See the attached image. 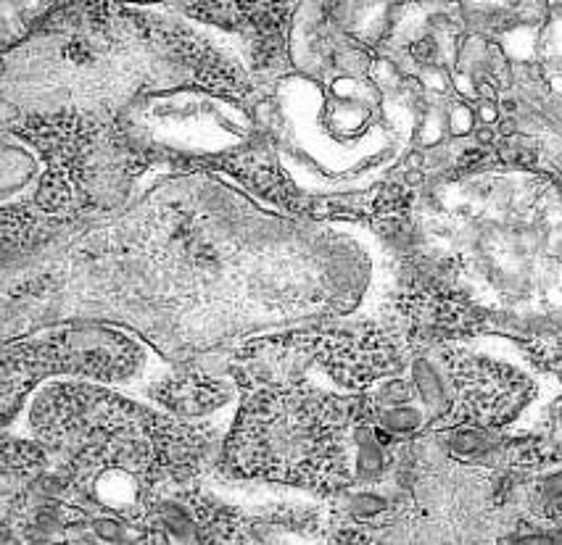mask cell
Listing matches in <instances>:
<instances>
[{"instance_id": "8", "label": "cell", "mask_w": 562, "mask_h": 545, "mask_svg": "<svg viewBox=\"0 0 562 545\" xmlns=\"http://www.w3.org/2000/svg\"><path fill=\"white\" fill-rule=\"evenodd\" d=\"M383 501L381 498H356V506H354V512L359 513V516H373V513H381L383 512Z\"/></svg>"}, {"instance_id": "3", "label": "cell", "mask_w": 562, "mask_h": 545, "mask_svg": "<svg viewBox=\"0 0 562 545\" xmlns=\"http://www.w3.org/2000/svg\"><path fill=\"white\" fill-rule=\"evenodd\" d=\"M3 459L8 467H16L22 472H30V469H37L40 464H45V453L35 443H5Z\"/></svg>"}, {"instance_id": "9", "label": "cell", "mask_w": 562, "mask_h": 545, "mask_svg": "<svg viewBox=\"0 0 562 545\" xmlns=\"http://www.w3.org/2000/svg\"><path fill=\"white\" fill-rule=\"evenodd\" d=\"M475 137H478V142H486V145H489V142L493 140V132L492 130H478V132H475Z\"/></svg>"}, {"instance_id": "1", "label": "cell", "mask_w": 562, "mask_h": 545, "mask_svg": "<svg viewBox=\"0 0 562 545\" xmlns=\"http://www.w3.org/2000/svg\"><path fill=\"white\" fill-rule=\"evenodd\" d=\"M141 350L130 341L98 332H61L37 345H19L5 353V379L35 377L42 369H69L93 377H124L138 367Z\"/></svg>"}, {"instance_id": "5", "label": "cell", "mask_w": 562, "mask_h": 545, "mask_svg": "<svg viewBox=\"0 0 562 545\" xmlns=\"http://www.w3.org/2000/svg\"><path fill=\"white\" fill-rule=\"evenodd\" d=\"M93 530H96L98 538H104L106 543H122L124 540V527L114 519H96Z\"/></svg>"}, {"instance_id": "2", "label": "cell", "mask_w": 562, "mask_h": 545, "mask_svg": "<svg viewBox=\"0 0 562 545\" xmlns=\"http://www.w3.org/2000/svg\"><path fill=\"white\" fill-rule=\"evenodd\" d=\"M156 398L180 416H196V413H204V411L219 406L227 395L219 382L207 379V377L188 375L164 382L156 390Z\"/></svg>"}, {"instance_id": "7", "label": "cell", "mask_w": 562, "mask_h": 545, "mask_svg": "<svg viewBox=\"0 0 562 545\" xmlns=\"http://www.w3.org/2000/svg\"><path fill=\"white\" fill-rule=\"evenodd\" d=\"M410 50H412V56H415L420 64H430V61L436 59V42H433L430 37H422V40H418Z\"/></svg>"}, {"instance_id": "6", "label": "cell", "mask_w": 562, "mask_h": 545, "mask_svg": "<svg viewBox=\"0 0 562 545\" xmlns=\"http://www.w3.org/2000/svg\"><path fill=\"white\" fill-rule=\"evenodd\" d=\"M502 545H555V535H541V532H523V535H510Z\"/></svg>"}, {"instance_id": "4", "label": "cell", "mask_w": 562, "mask_h": 545, "mask_svg": "<svg viewBox=\"0 0 562 545\" xmlns=\"http://www.w3.org/2000/svg\"><path fill=\"white\" fill-rule=\"evenodd\" d=\"M486 448V438L475 430H462L452 438V450L459 456H478Z\"/></svg>"}]
</instances>
